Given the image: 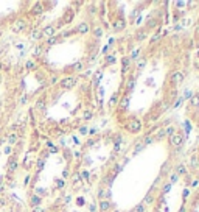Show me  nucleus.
<instances>
[{
	"instance_id": "20",
	"label": "nucleus",
	"mask_w": 199,
	"mask_h": 212,
	"mask_svg": "<svg viewBox=\"0 0 199 212\" xmlns=\"http://www.w3.org/2000/svg\"><path fill=\"white\" fill-rule=\"evenodd\" d=\"M115 61H117V58H115L114 55H107V56H106V62H107V64H115Z\"/></svg>"
},
{
	"instance_id": "36",
	"label": "nucleus",
	"mask_w": 199,
	"mask_h": 212,
	"mask_svg": "<svg viewBox=\"0 0 199 212\" xmlns=\"http://www.w3.org/2000/svg\"><path fill=\"white\" fill-rule=\"evenodd\" d=\"M178 178H179V175H178V173H173V175L170 176V179H171V182H176V181H178Z\"/></svg>"
},
{
	"instance_id": "8",
	"label": "nucleus",
	"mask_w": 199,
	"mask_h": 212,
	"mask_svg": "<svg viewBox=\"0 0 199 212\" xmlns=\"http://www.w3.org/2000/svg\"><path fill=\"white\" fill-rule=\"evenodd\" d=\"M109 209H111V203L107 200H101V201H99V210H101V212H107Z\"/></svg>"
},
{
	"instance_id": "7",
	"label": "nucleus",
	"mask_w": 199,
	"mask_h": 212,
	"mask_svg": "<svg viewBox=\"0 0 199 212\" xmlns=\"http://www.w3.org/2000/svg\"><path fill=\"white\" fill-rule=\"evenodd\" d=\"M44 36H48V38H53V34H55V27H52V25H48V27H45L42 31H41Z\"/></svg>"
},
{
	"instance_id": "32",
	"label": "nucleus",
	"mask_w": 199,
	"mask_h": 212,
	"mask_svg": "<svg viewBox=\"0 0 199 212\" xmlns=\"http://www.w3.org/2000/svg\"><path fill=\"white\" fill-rule=\"evenodd\" d=\"M117 95H118V94H114V95L111 97V100H109V105H111V106L117 103Z\"/></svg>"
},
{
	"instance_id": "13",
	"label": "nucleus",
	"mask_w": 199,
	"mask_h": 212,
	"mask_svg": "<svg viewBox=\"0 0 199 212\" xmlns=\"http://www.w3.org/2000/svg\"><path fill=\"white\" fill-rule=\"evenodd\" d=\"M72 19H73V11H72V10H68V11L65 13V16H64V19H62V20L68 23V22H72Z\"/></svg>"
},
{
	"instance_id": "34",
	"label": "nucleus",
	"mask_w": 199,
	"mask_h": 212,
	"mask_svg": "<svg viewBox=\"0 0 199 212\" xmlns=\"http://www.w3.org/2000/svg\"><path fill=\"white\" fill-rule=\"evenodd\" d=\"M44 106H45V103H44V100H39V102L36 103V108H37V109H44Z\"/></svg>"
},
{
	"instance_id": "30",
	"label": "nucleus",
	"mask_w": 199,
	"mask_h": 212,
	"mask_svg": "<svg viewBox=\"0 0 199 212\" xmlns=\"http://www.w3.org/2000/svg\"><path fill=\"white\" fill-rule=\"evenodd\" d=\"M153 142V137H149V136H146L145 139H143V145H149Z\"/></svg>"
},
{
	"instance_id": "12",
	"label": "nucleus",
	"mask_w": 199,
	"mask_h": 212,
	"mask_svg": "<svg viewBox=\"0 0 199 212\" xmlns=\"http://www.w3.org/2000/svg\"><path fill=\"white\" fill-rule=\"evenodd\" d=\"M146 58H139L137 59V70H143L145 69V66H146Z\"/></svg>"
},
{
	"instance_id": "6",
	"label": "nucleus",
	"mask_w": 199,
	"mask_h": 212,
	"mask_svg": "<svg viewBox=\"0 0 199 212\" xmlns=\"http://www.w3.org/2000/svg\"><path fill=\"white\" fill-rule=\"evenodd\" d=\"M89 30H90V27H89V23H86V22H81L80 25L76 27V31L80 34H86V33H89Z\"/></svg>"
},
{
	"instance_id": "44",
	"label": "nucleus",
	"mask_w": 199,
	"mask_h": 212,
	"mask_svg": "<svg viewBox=\"0 0 199 212\" xmlns=\"http://www.w3.org/2000/svg\"><path fill=\"white\" fill-rule=\"evenodd\" d=\"M31 203H33V204H37V203H39V197H33V198H31Z\"/></svg>"
},
{
	"instance_id": "21",
	"label": "nucleus",
	"mask_w": 199,
	"mask_h": 212,
	"mask_svg": "<svg viewBox=\"0 0 199 212\" xmlns=\"http://www.w3.org/2000/svg\"><path fill=\"white\" fill-rule=\"evenodd\" d=\"M128 105H129V97H124V98L121 100V105H120V106H121L123 109H126V108H128Z\"/></svg>"
},
{
	"instance_id": "3",
	"label": "nucleus",
	"mask_w": 199,
	"mask_h": 212,
	"mask_svg": "<svg viewBox=\"0 0 199 212\" xmlns=\"http://www.w3.org/2000/svg\"><path fill=\"white\" fill-rule=\"evenodd\" d=\"M75 83H76V80H75L73 77H67V78H64L61 81V86H62V89H72L75 86Z\"/></svg>"
},
{
	"instance_id": "54",
	"label": "nucleus",
	"mask_w": 199,
	"mask_h": 212,
	"mask_svg": "<svg viewBox=\"0 0 199 212\" xmlns=\"http://www.w3.org/2000/svg\"><path fill=\"white\" fill-rule=\"evenodd\" d=\"M196 55H197V58H199V50H197V53H196Z\"/></svg>"
},
{
	"instance_id": "2",
	"label": "nucleus",
	"mask_w": 199,
	"mask_h": 212,
	"mask_svg": "<svg viewBox=\"0 0 199 212\" xmlns=\"http://www.w3.org/2000/svg\"><path fill=\"white\" fill-rule=\"evenodd\" d=\"M184 144V136L182 134H173L171 137H170V145H173V147H181Z\"/></svg>"
},
{
	"instance_id": "18",
	"label": "nucleus",
	"mask_w": 199,
	"mask_h": 212,
	"mask_svg": "<svg viewBox=\"0 0 199 212\" xmlns=\"http://www.w3.org/2000/svg\"><path fill=\"white\" fill-rule=\"evenodd\" d=\"M72 181H73L75 184H80V182H81V175H80V173H73V175H72Z\"/></svg>"
},
{
	"instance_id": "14",
	"label": "nucleus",
	"mask_w": 199,
	"mask_h": 212,
	"mask_svg": "<svg viewBox=\"0 0 199 212\" xmlns=\"http://www.w3.org/2000/svg\"><path fill=\"white\" fill-rule=\"evenodd\" d=\"M157 23H159L157 19H151V20L146 22V27H148V28H154V27H157Z\"/></svg>"
},
{
	"instance_id": "19",
	"label": "nucleus",
	"mask_w": 199,
	"mask_h": 212,
	"mask_svg": "<svg viewBox=\"0 0 199 212\" xmlns=\"http://www.w3.org/2000/svg\"><path fill=\"white\" fill-rule=\"evenodd\" d=\"M93 36H95V38H101V36H103V28L96 27V28L93 30Z\"/></svg>"
},
{
	"instance_id": "4",
	"label": "nucleus",
	"mask_w": 199,
	"mask_h": 212,
	"mask_svg": "<svg viewBox=\"0 0 199 212\" xmlns=\"http://www.w3.org/2000/svg\"><path fill=\"white\" fill-rule=\"evenodd\" d=\"M184 74L182 72H178V70H176V72H173V75H171V81L174 83V84H181L182 81H184Z\"/></svg>"
},
{
	"instance_id": "45",
	"label": "nucleus",
	"mask_w": 199,
	"mask_h": 212,
	"mask_svg": "<svg viewBox=\"0 0 199 212\" xmlns=\"http://www.w3.org/2000/svg\"><path fill=\"white\" fill-rule=\"evenodd\" d=\"M166 169H168V162H165V164H163V167H162V172H163V173H166V172H168Z\"/></svg>"
},
{
	"instance_id": "42",
	"label": "nucleus",
	"mask_w": 199,
	"mask_h": 212,
	"mask_svg": "<svg viewBox=\"0 0 199 212\" xmlns=\"http://www.w3.org/2000/svg\"><path fill=\"white\" fill-rule=\"evenodd\" d=\"M41 52H42V49H41V45H37L36 49H34V55H39Z\"/></svg>"
},
{
	"instance_id": "23",
	"label": "nucleus",
	"mask_w": 199,
	"mask_h": 212,
	"mask_svg": "<svg viewBox=\"0 0 199 212\" xmlns=\"http://www.w3.org/2000/svg\"><path fill=\"white\" fill-rule=\"evenodd\" d=\"M99 80H101V72H96V74H95V77H93V84L96 86Z\"/></svg>"
},
{
	"instance_id": "39",
	"label": "nucleus",
	"mask_w": 199,
	"mask_h": 212,
	"mask_svg": "<svg viewBox=\"0 0 199 212\" xmlns=\"http://www.w3.org/2000/svg\"><path fill=\"white\" fill-rule=\"evenodd\" d=\"M134 87V78H129V81H128V89L131 90Z\"/></svg>"
},
{
	"instance_id": "52",
	"label": "nucleus",
	"mask_w": 199,
	"mask_h": 212,
	"mask_svg": "<svg viewBox=\"0 0 199 212\" xmlns=\"http://www.w3.org/2000/svg\"><path fill=\"white\" fill-rule=\"evenodd\" d=\"M81 134H87V128L83 126V128H81Z\"/></svg>"
},
{
	"instance_id": "49",
	"label": "nucleus",
	"mask_w": 199,
	"mask_h": 212,
	"mask_svg": "<svg viewBox=\"0 0 199 212\" xmlns=\"http://www.w3.org/2000/svg\"><path fill=\"white\" fill-rule=\"evenodd\" d=\"M188 195H190V192H188V190H187V189H185V190H184V200H185V198H187V197H188Z\"/></svg>"
},
{
	"instance_id": "16",
	"label": "nucleus",
	"mask_w": 199,
	"mask_h": 212,
	"mask_svg": "<svg viewBox=\"0 0 199 212\" xmlns=\"http://www.w3.org/2000/svg\"><path fill=\"white\" fill-rule=\"evenodd\" d=\"M163 137H166V133H165V128H160V130H157V134H156V139H163Z\"/></svg>"
},
{
	"instance_id": "28",
	"label": "nucleus",
	"mask_w": 199,
	"mask_h": 212,
	"mask_svg": "<svg viewBox=\"0 0 199 212\" xmlns=\"http://www.w3.org/2000/svg\"><path fill=\"white\" fill-rule=\"evenodd\" d=\"M170 189H171V182H166V184L163 186V190H162V194H168V192H170Z\"/></svg>"
},
{
	"instance_id": "15",
	"label": "nucleus",
	"mask_w": 199,
	"mask_h": 212,
	"mask_svg": "<svg viewBox=\"0 0 199 212\" xmlns=\"http://www.w3.org/2000/svg\"><path fill=\"white\" fill-rule=\"evenodd\" d=\"M190 102H191V106H199V94H196V95H193L191 98H190Z\"/></svg>"
},
{
	"instance_id": "11",
	"label": "nucleus",
	"mask_w": 199,
	"mask_h": 212,
	"mask_svg": "<svg viewBox=\"0 0 199 212\" xmlns=\"http://www.w3.org/2000/svg\"><path fill=\"white\" fill-rule=\"evenodd\" d=\"M23 27H25V22L23 20H17L16 23H14V27H13V30L17 33V31H20V30H23Z\"/></svg>"
},
{
	"instance_id": "26",
	"label": "nucleus",
	"mask_w": 199,
	"mask_h": 212,
	"mask_svg": "<svg viewBox=\"0 0 199 212\" xmlns=\"http://www.w3.org/2000/svg\"><path fill=\"white\" fill-rule=\"evenodd\" d=\"M33 13H34V14H39V13H42V5H41V3L34 5V10H33Z\"/></svg>"
},
{
	"instance_id": "5",
	"label": "nucleus",
	"mask_w": 199,
	"mask_h": 212,
	"mask_svg": "<svg viewBox=\"0 0 199 212\" xmlns=\"http://www.w3.org/2000/svg\"><path fill=\"white\" fill-rule=\"evenodd\" d=\"M124 27H126V20L124 19H117L115 22H114V30H117V31H120V30H124Z\"/></svg>"
},
{
	"instance_id": "47",
	"label": "nucleus",
	"mask_w": 199,
	"mask_h": 212,
	"mask_svg": "<svg viewBox=\"0 0 199 212\" xmlns=\"http://www.w3.org/2000/svg\"><path fill=\"white\" fill-rule=\"evenodd\" d=\"M64 184H65L64 179H59V181H58V187H64Z\"/></svg>"
},
{
	"instance_id": "50",
	"label": "nucleus",
	"mask_w": 199,
	"mask_h": 212,
	"mask_svg": "<svg viewBox=\"0 0 199 212\" xmlns=\"http://www.w3.org/2000/svg\"><path fill=\"white\" fill-rule=\"evenodd\" d=\"M96 210V206L95 204H90V212H95Z\"/></svg>"
},
{
	"instance_id": "10",
	"label": "nucleus",
	"mask_w": 199,
	"mask_h": 212,
	"mask_svg": "<svg viewBox=\"0 0 199 212\" xmlns=\"http://www.w3.org/2000/svg\"><path fill=\"white\" fill-rule=\"evenodd\" d=\"M111 197V190L109 189H99L98 190V198H109Z\"/></svg>"
},
{
	"instance_id": "51",
	"label": "nucleus",
	"mask_w": 199,
	"mask_h": 212,
	"mask_svg": "<svg viewBox=\"0 0 199 212\" xmlns=\"http://www.w3.org/2000/svg\"><path fill=\"white\" fill-rule=\"evenodd\" d=\"M176 5H178V6H185V5H187V3H185V2H178V3H176Z\"/></svg>"
},
{
	"instance_id": "55",
	"label": "nucleus",
	"mask_w": 199,
	"mask_h": 212,
	"mask_svg": "<svg viewBox=\"0 0 199 212\" xmlns=\"http://www.w3.org/2000/svg\"><path fill=\"white\" fill-rule=\"evenodd\" d=\"M0 189H2V184H0Z\"/></svg>"
},
{
	"instance_id": "41",
	"label": "nucleus",
	"mask_w": 199,
	"mask_h": 212,
	"mask_svg": "<svg viewBox=\"0 0 199 212\" xmlns=\"http://www.w3.org/2000/svg\"><path fill=\"white\" fill-rule=\"evenodd\" d=\"M27 69H34V62H33V61H28V62H27Z\"/></svg>"
},
{
	"instance_id": "17",
	"label": "nucleus",
	"mask_w": 199,
	"mask_h": 212,
	"mask_svg": "<svg viewBox=\"0 0 199 212\" xmlns=\"http://www.w3.org/2000/svg\"><path fill=\"white\" fill-rule=\"evenodd\" d=\"M121 64H123V72H126V70H128V66H129V58L124 56V58L121 59Z\"/></svg>"
},
{
	"instance_id": "29",
	"label": "nucleus",
	"mask_w": 199,
	"mask_h": 212,
	"mask_svg": "<svg viewBox=\"0 0 199 212\" xmlns=\"http://www.w3.org/2000/svg\"><path fill=\"white\" fill-rule=\"evenodd\" d=\"M187 170H185V166H179L178 167V175H185Z\"/></svg>"
},
{
	"instance_id": "31",
	"label": "nucleus",
	"mask_w": 199,
	"mask_h": 212,
	"mask_svg": "<svg viewBox=\"0 0 199 212\" xmlns=\"http://www.w3.org/2000/svg\"><path fill=\"white\" fill-rule=\"evenodd\" d=\"M39 38H42V33H41V31H33L31 39H39Z\"/></svg>"
},
{
	"instance_id": "25",
	"label": "nucleus",
	"mask_w": 199,
	"mask_h": 212,
	"mask_svg": "<svg viewBox=\"0 0 199 212\" xmlns=\"http://www.w3.org/2000/svg\"><path fill=\"white\" fill-rule=\"evenodd\" d=\"M139 53H140V49H137V50H134V52L131 53V56H129V59H139Z\"/></svg>"
},
{
	"instance_id": "27",
	"label": "nucleus",
	"mask_w": 199,
	"mask_h": 212,
	"mask_svg": "<svg viewBox=\"0 0 199 212\" xmlns=\"http://www.w3.org/2000/svg\"><path fill=\"white\" fill-rule=\"evenodd\" d=\"M165 133H166V136H170V137H171L173 134H176V131H174V128H173V126L166 128V130H165Z\"/></svg>"
},
{
	"instance_id": "33",
	"label": "nucleus",
	"mask_w": 199,
	"mask_h": 212,
	"mask_svg": "<svg viewBox=\"0 0 199 212\" xmlns=\"http://www.w3.org/2000/svg\"><path fill=\"white\" fill-rule=\"evenodd\" d=\"M92 119V112L90 111H86L84 112V120H90Z\"/></svg>"
},
{
	"instance_id": "9",
	"label": "nucleus",
	"mask_w": 199,
	"mask_h": 212,
	"mask_svg": "<svg viewBox=\"0 0 199 212\" xmlns=\"http://www.w3.org/2000/svg\"><path fill=\"white\" fill-rule=\"evenodd\" d=\"M190 166H191V169H197L199 167V156H191L190 158Z\"/></svg>"
},
{
	"instance_id": "53",
	"label": "nucleus",
	"mask_w": 199,
	"mask_h": 212,
	"mask_svg": "<svg viewBox=\"0 0 199 212\" xmlns=\"http://www.w3.org/2000/svg\"><path fill=\"white\" fill-rule=\"evenodd\" d=\"M112 212H120V210H118V209H114V210H112Z\"/></svg>"
},
{
	"instance_id": "37",
	"label": "nucleus",
	"mask_w": 199,
	"mask_h": 212,
	"mask_svg": "<svg viewBox=\"0 0 199 212\" xmlns=\"http://www.w3.org/2000/svg\"><path fill=\"white\" fill-rule=\"evenodd\" d=\"M162 38V33H157V34H154L153 36V39H151V42H156V41H159Z\"/></svg>"
},
{
	"instance_id": "56",
	"label": "nucleus",
	"mask_w": 199,
	"mask_h": 212,
	"mask_svg": "<svg viewBox=\"0 0 199 212\" xmlns=\"http://www.w3.org/2000/svg\"><path fill=\"white\" fill-rule=\"evenodd\" d=\"M156 212H159V210H156Z\"/></svg>"
},
{
	"instance_id": "43",
	"label": "nucleus",
	"mask_w": 199,
	"mask_h": 212,
	"mask_svg": "<svg viewBox=\"0 0 199 212\" xmlns=\"http://www.w3.org/2000/svg\"><path fill=\"white\" fill-rule=\"evenodd\" d=\"M153 201V197L151 195H146V198H145V203H151Z\"/></svg>"
},
{
	"instance_id": "22",
	"label": "nucleus",
	"mask_w": 199,
	"mask_h": 212,
	"mask_svg": "<svg viewBox=\"0 0 199 212\" xmlns=\"http://www.w3.org/2000/svg\"><path fill=\"white\" fill-rule=\"evenodd\" d=\"M73 70H75V72H80V70H83V62H75V64H73Z\"/></svg>"
},
{
	"instance_id": "48",
	"label": "nucleus",
	"mask_w": 199,
	"mask_h": 212,
	"mask_svg": "<svg viewBox=\"0 0 199 212\" xmlns=\"http://www.w3.org/2000/svg\"><path fill=\"white\" fill-rule=\"evenodd\" d=\"M83 178H84V179H89V172H83Z\"/></svg>"
},
{
	"instance_id": "40",
	"label": "nucleus",
	"mask_w": 199,
	"mask_h": 212,
	"mask_svg": "<svg viewBox=\"0 0 199 212\" xmlns=\"http://www.w3.org/2000/svg\"><path fill=\"white\" fill-rule=\"evenodd\" d=\"M191 97H193L191 90H185V98H191Z\"/></svg>"
},
{
	"instance_id": "46",
	"label": "nucleus",
	"mask_w": 199,
	"mask_h": 212,
	"mask_svg": "<svg viewBox=\"0 0 199 212\" xmlns=\"http://www.w3.org/2000/svg\"><path fill=\"white\" fill-rule=\"evenodd\" d=\"M16 166H17L16 162H11V164H10V170H14V169H16Z\"/></svg>"
},
{
	"instance_id": "38",
	"label": "nucleus",
	"mask_w": 199,
	"mask_h": 212,
	"mask_svg": "<svg viewBox=\"0 0 199 212\" xmlns=\"http://www.w3.org/2000/svg\"><path fill=\"white\" fill-rule=\"evenodd\" d=\"M56 41H58V39L53 36V38H50V39H48V42H47V44H48V45H53V44H56Z\"/></svg>"
},
{
	"instance_id": "1",
	"label": "nucleus",
	"mask_w": 199,
	"mask_h": 212,
	"mask_svg": "<svg viewBox=\"0 0 199 212\" xmlns=\"http://www.w3.org/2000/svg\"><path fill=\"white\" fill-rule=\"evenodd\" d=\"M142 126H143V125H142V120L137 119V117H134V119H131L129 123H128V131H129V133H140Z\"/></svg>"
},
{
	"instance_id": "35",
	"label": "nucleus",
	"mask_w": 199,
	"mask_h": 212,
	"mask_svg": "<svg viewBox=\"0 0 199 212\" xmlns=\"http://www.w3.org/2000/svg\"><path fill=\"white\" fill-rule=\"evenodd\" d=\"M135 212H145V204H143V203L139 204V206L135 207Z\"/></svg>"
},
{
	"instance_id": "24",
	"label": "nucleus",
	"mask_w": 199,
	"mask_h": 212,
	"mask_svg": "<svg viewBox=\"0 0 199 212\" xmlns=\"http://www.w3.org/2000/svg\"><path fill=\"white\" fill-rule=\"evenodd\" d=\"M146 38V33H145V30H140L139 31V34H137V41H143Z\"/></svg>"
}]
</instances>
